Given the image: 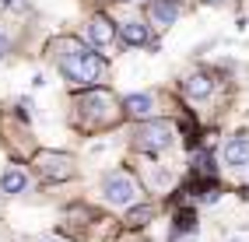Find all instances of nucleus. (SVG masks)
Instances as JSON below:
<instances>
[{"label":"nucleus","instance_id":"nucleus-2","mask_svg":"<svg viewBox=\"0 0 249 242\" xmlns=\"http://www.w3.org/2000/svg\"><path fill=\"white\" fill-rule=\"evenodd\" d=\"M141 183L130 175L126 169H116V172H109V175H102V183H98V197H102L109 207H137V200H141Z\"/></svg>","mask_w":249,"mask_h":242},{"label":"nucleus","instance_id":"nucleus-12","mask_svg":"<svg viewBox=\"0 0 249 242\" xmlns=\"http://www.w3.org/2000/svg\"><path fill=\"white\" fill-rule=\"evenodd\" d=\"M0 190L4 193H25L28 190V172L21 165H11L4 175H0Z\"/></svg>","mask_w":249,"mask_h":242},{"label":"nucleus","instance_id":"nucleus-19","mask_svg":"<svg viewBox=\"0 0 249 242\" xmlns=\"http://www.w3.org/2000/svg\"><path fill=\"white\" fill-rule=\"evenodd\" d=\"M0 239H4V232H0Z\"/></svg>","mask_w":249,"mask_h":242},{"label":"nucleus","instance_id":"nucleus-3","mask_svg":"<svg viewBox=\"0 0 249 242\" xmlns=\"http://www.w3.org/2000/svg\"><path fill=\"white\" fill-rule=\"evenodd\" d=\"M172 144H176V126L165 123V120H147L134 134V148L144 151V155H161V151H169Z\"/></svg>","mask_w":249,"mask_h":242},{"label":"nucleus","instance_id":"nucleus-6","mask_svg":"<svg viewBox=\"0 0 249 242\" xmlns=\"http://www.w3.org/2000/svg\"><path fill=\"white\" fill-rule=\"evenodd\" d=\"M221 165L231 172L249 169V134H231L221 148Z\"/></svg>","mask_w":249,"mask_h":242},{"label":"nucleus","instance_id":"nucleus-17","mask_svg":"<svg viewBox=\"0 0 249 242\" xmlns=\"http://www.w3.org/2000/svg\"><path fill=\"white\" fill-rule=\"evenodd\" d=\"M49 242H60V239H49Z\"/></svg>","mask_w":249,"mask_h":242},{"label":"nucleus","instance_id":"nucleus-15","mask_svg":"<svg viewBox=\"0 0 249 242\" xmlns=\"http://www.w3.org/2000/svg\"><path fill=\"white\" fill-rule=\"evenodd\" d=\"M200 4H207V7H225L228 0H200Z\"/></svg>","mask_w":249,"mask_h":242},{"label":"nucleus","instance_id":"nucleus-5","mask_svg":"<svg viewBox=\"0 0 249 242\" xmlns=\"http://www.w3.org/2000/svg\"><path fill=\"white\" fill-rule=\"evenodd\" d=\"M36 169L42 179H71L74 175V158L63 155V151H39L36 155Z\"/></svg>","mask_w":249,"mask_h":242},{"label":"nucleus","instance_id":"nucleus-18","mask_svg":"<svg viewBox=\"0 0 249 242\" xmlns=\"http://www.w3.org/2000/svg\"><path fill=\"white\" fill-rule=\"evenodd\" d=\"M134 4H141V0H134Z\"/></svg>","mask_w":249,"mask_h":242},{"label":"nucleus","instance_id":"nucleus-9","mask_svg":"<svg viewBox=\"0 0 249 242\" xmlns=\"http://www.w3.org/2000/svg\"><path fill=\"white\" fill-rule=\"evenodd\" d=\"M116 35H120L123 46H147L151 42V28H147L141 18H126V21H120Z\"/></svg>","mask_w":249,"mask_h":242},{"label":"nucleus","instance_id":"nucleus-8","mask_svg":"<svg viewBox=\"0 0 249 242\" xmlns=\"http://www.w3.org/2000/svg\"><path fill=\"white\" fill-rule=\"evenodd\" d=\"M179 18V4L176 0H147V21H151L158 32L172 28Z\"/></svg>","mask_w":249,"mask_h":242},{"label":"nucleus","instance_id":"nucleus-14","mask_svg":"<svg viewBox=\"0 0 249 242\" xmlns=\"http://www.w3.org/2000/svg\"><path fill=\"white\" fill-rule=\"evenodd\" d=\"M7 53H11V35H7L4 28H0V60H4Z\"/></svg>","mask_w":249,"mask_h":242},{"label":"nucleus","instance_id":"nucleus-16","mask_svg":"<svg viewBox=\"0 0 249 242\" xmlns=\"http://www.w3.org/2000/svg\"><path fill=\"white\" fill-rule=\"evenodd\" d=\"M0 4H4V7H11V4H14V0H0Z\"/></svg>","mask_w":249,"mask_h":242},{"label":"nucleus","instance_id":"nucleus-7","mask_svg":"<svg viewBox=\"0 0 249 242\" xmlns=\"http://www.w3.org/2000/svg\"><path fill=\"white\" fill-rule=\"evenodd\" d=\"M123 109H126V116H134V120H155L158 116V99L151 91H137V95H126V102H123Z\"/></svg>","mask_w":249,"mask_h":242},{"label":"nucleus","instance_id":"nucleus-11","mask_svg":"<svg viewBox=\"0 0 249 242\" xmlns=\"http://www.w3.org/2000/svg\"><path fill=\"white\" fill-rule=\"evenodd\" d=\"M211 91H214L211 74H190L182 81V95H186V99H211Z\"/></svg>","mask_w":249,"mask_h":242},{"label":"nucleus","instance_id":"nucleus-10","mask_svg":"<svg viewBox=\"0 0 249 242\" xmlns=\"http://www.w3.org/2000/svg\"><path fill=\"white\" fill-rule=\"evenodd\" d=\"M116 39V28L112 21L106 18V14H95V18L88 21V42L95 46V50H106V46Z\"/></svg>","mask_w":249,"mask_h":242},{"label":"nucleus","instance_id":"nucleus-1","mask_svg":"<svg viewBox=\"0 0 249 242\" xmlns=\"http://www.w3.org/2000/svg\"><path fill=\"white\" fill-rule=\"evenodd\" d=\"M56 67L60 74L67 77V85L74 88H95L98 81H106V60L98 56L91 46L85 42H74V39H63L56 42Z\"/></svg>","mask_w":249,"mask_h":242},{"label":"nucleus","instance_id":"nucleus-13","mask_svg":"<svg viewBox=\"0 0 249 242\" xmlns=\"http://www.w3.org/2000/svg\"><path fill=\"white\" fill-rule=\"evenodd\" d=\"M151 218H155V207H147V204L126 207V225H130V228H141V225H147Z\"/></svg>","mask_w":249,"mask_h":242},{"label":"nucleus","instance_id":"nucleus-4","mask_svg":"<svg viewBox=\"0 0 249 242\" xmlns=\"http://www.w3.org/2000/svg\"><path fill=\"white\" fill-rule=\"evenodd\" d=\"M77 112L88 126H109L116 120V99L109 91H91L77 102Z\"/></svg>","mask_w":249,"mask_h":242}]
</instances>
